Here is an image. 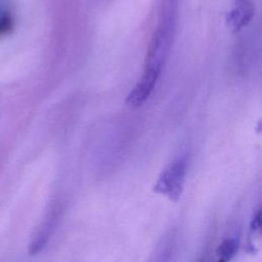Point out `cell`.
<instances>
[{"mask_svg": "<svg viewBox=\"0 0 262 262\" xmlns=\"http://www.w3.org/2000/svg\"><path fill=\"white\" fill-rule=\"evenodd\" d=\"M178 13L179 0H163L159 23L147 48L144 70L162 72L173 44Z\"/></svg>", "mask_w": 262, "mask_h": 262, "instance_id": "obj_1", "label": "cell"}, {"mask_svg": "<svg viewBox=\"0 0 262 262\" xmlns=\"http://www.w3.org/2000/svg\"><path fill=\"white\" fill-rule=\"evenodd\" d=\"M186 166L187 164L184 158L174 160L161 173L154 186V190L158 193L167 195L169 200L173 202L178 201L183 189Z\"/></svg>", "mask_w": 262, "mask_h": 262, "instance_id": "obj_2", "label": "cell"}, {"mask_svg": "<svg viewBox=\"0 0 262 262\" xmlns=\"http://www.w3.org/2000/svg\"><path fill=\"white\" fill-rule=\"evenodd\" d=\"M160 72H156L152 70H144L139 82L127 95L125 100L126 104L132 108H137L141 106L151 94L156 83L160 77Z\"/></svg>", "mask_w": 262, "mask_h": 262, "instance_id": "obj_3", "label": "cell"}, {"mask_svg": "<svg viewBox=\"0 0 262 262\" xmlns=\"http://www.w3.org/2000/svg\"><path fill=\"white\" fill-rule=\"evenodd\" d=\"M255 14V6L251 0H233L227 13L226 23L232 32H237L246 27Z\"/></svg>", "mask_w": 262, "mask_h": 262, "instance_id": "obj_4", "label": "cell"}, {"mask_svg": "<svg viewBox=\"0 0 262 262\" xmlns=\"http://www.w3.org/2000/svg\"><path fill=\"white\" fill-rule=\"evenodd\" d=\"M57 214L58 212L56 209L51 210L50 213H48V215L46 216L45 220L37 229L30 244V253L32 255L39 253L46 246L55 228L57 222Z\"/></svg>", "mask_w": 262, "mask_h": 262, "instance_id": "obj_5", "label": "cell"}, {"mask_svg": "<svg viewBox=\"0 0 262 262\" xmlns=\"http://www.w3.org/2000/svg\"><path fill=\"white\" fill-rule=\"evenodd\" d=\"M238 249V242L236 238H227L225 239L217 249L216 254L219 258V261H227L231 259Z\"/></svg>", "mask_w": 262, "mask_h": 262, "instance_id": "obj_6", "label": "cell"}, {"mask_svg": "<svg viewBox=\"0 0 262 262\" xmlns=\"http://www.w3.org/2000/svg\"><path fill=\"white\" fill-rule=\"evenodd\" d=\"M14 27V18L12 13L2 8L0 9V38L10 34Z\"/></svg>", "mask_w": 262, "mask_h": 262, "instance_id": "obj_7", "label": "cell"}, {"mask_svg": "<svg viewBox=\"0 0 262 262\" xmlns=\"http://www.w3.org/2000/svg\"><path fill=\"white\" fill-rule=\"evenodd\" d=\"M260 226H261V212L260 210H258L252 220V223H251V230L252 231H256V230H259L260 229Z\"/></svg>", "mask_w": 262, "mask_h": 262, "instance_id": "obj_8", "label": "cell"}]
</instances>
